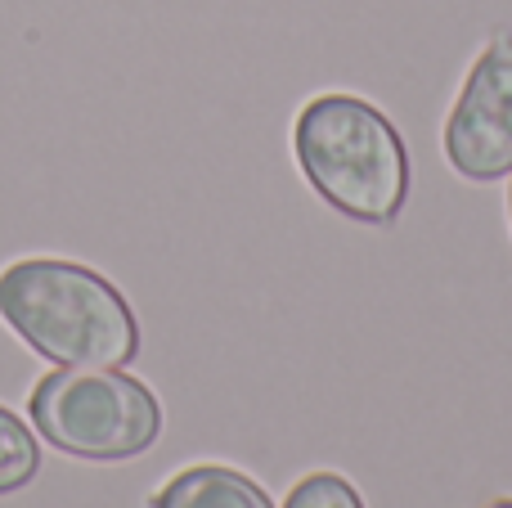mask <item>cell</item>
<instances>
[{
    "label": "cell",
    "mask_w": 512,
    "mask_h": 508,
    "mask_svg": "<svg viewBox=\"0 0 512 508\" xmlns=\"http://www.w3.org/2000/svg\"><path fill=\"white\" fill-rule=\"evenodd\" d=\"M45 455H41V437L32 423H23L9 405H0V500L18 495L41 477Z\"/></svg>",
    "instance_id": "6"
},
{
    "label": "cell",
    "mask_w": 512,
    "mask_h": 508,
    "mask_svg": "<svg viewBox=\"0 0 512 508\" xmlns=\"http://www.w3.org/2000/svg\"><path fill=\"white\" fill-rule=\"evenodd\" d=\"M27 423L81 464H131L162 441L167 414L144 378L126 369H50L27 396Z\"/></svg>",
    "instance_id": "3"
},
{
    "label": "cell",
    "mask_w": 512,
    "mask_h": 508,
    "mask_svg": "<svg viewBox=\"0 0 512 508\" xmlns=\"http://www.w3.org/2000/svg\"><path fill=\"white\" fill-rule=\"evenodd\" d=\"M292 162L324 207L369 230H391L414 189L400 126L351 90L310 95L292 117Z\"/></svg>",
    "instance_id": "2"
},
{
    "label": "cell",
    "mask_w": 512,
    "mask_h": 508,
    "mask_svg": "<svg viewBox=\"0 0 512 508\" xmlns=\"http://www.w3.org/2000/svg\"><path fill=\"white\" fill-rule=\"evenodd\" d=\"M149 508H279L256 477L230 464H189L149 495Z\"/></svg>",
    "instance_id": "5"
},
{
    "label": "cell",
    "mask_w": 512,
    "mask_h": 508,
    "mask_svg": "<svg viewBox=\"0 0 512 508\" xmlns=\"http://www.w3.org/2000/svg\"><path fill=\"white\" fill-rule=\"evenodd\" d=\"M441 153L468 185H495L512 171V32H495L468 63L441 126Z\"/></svg>",
    "instance_id": "4"
},
{
    "label": "cell",
    "mask_w": 512,
    "mask_h": 508,
    "mask_svg": "<svg viewBox=\"0 0 512 508\" xmlns=\"http://www.w3.org/2000/svg\"><path fill=\"white\" fill-rule=\"evenodd\" d=\"M508 230H512V171H508Z\"/></svg>",
    "instance_id": "9"
},
{
    "label": "cell",
    "mask_w": 512,
    "mask_h": 508,
    "mask_svg": "<svg viewBox=\"0 0 512 508\" xmlns=\"http://www.w3.org/2000/svg\"><path fill=\"white\" fill-rule=\"evenodd\" d=\"M279 508H369L360 495V486L351 477L333 473V468H315V473L297 477L288 486Z\"/></svg>",
    "instance_id": "7"
},
{
    "label": "cell",
    "mask_w": 512,
    "mask_h": 508,
    "mask_svg": "<svg viewBox=\"0 0 512 508\" xmlns=\"http://www.w3.org/2000/svg\"><path fill=\"white\" fill-rule=\"evenodd\" d=\"M481 508H512V495H495V500L481 504Z\"/></svg>",
    "instance_id": "8"
},
{
    "label": "cell",
    "mask_w": 512,
    "mask_h": 508,
    "mask_svg": "<svg viewBox=\"0 0 512 508\" xmlns=\"http://www.w3.org/2000/svg\"><path fill=\"white\" fill-rule=\"evenodd\" d=\"M0 324L54 369H126L140 356V315L86 261L23 257L0 270Z\"/></svg>",
    "instance_id": "1"
}]
</instances>
